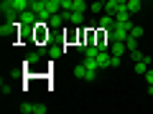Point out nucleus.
<instances>
[{
	"instance_id": "f257e3e1",
	"label": "nucleus",
	"mask_w": 153,
	"mask_h": 114,
	"mask_svg": "<svg viewBox=\"0 0 153 114\" xmlns=\"http://www.w3.org/2000/svg\"><path fill=\"white\" fill-rule=\"evenodd\" d=\"M74 76H76V79H82V81H92L94 76H97V61L87 58L82 66H76V69H74Z\"/></svg>"
},
{
	"instance_id": "f03ea898",
	"label": "nucleus",
	"mask_w": 153,
	"mask_h": 114,
	"mask_svg": "<svg viewBox=\"0 0 153 114\" xmlns=\"http://www.w3.org/2000/svg\"><path fill=\"white\" fill-rule=\"evenodd\" d=\"M28 3L31 0H3L0 10L3 13H23V10H28Z\"/></svg>"
},
{
	"instance_id": "7ed1b4c3",
	"label": "nucleus",
	"mask_w": 153,
	"mask_h": 114,
	"mask_svg": "<svg viewBox=\"0 0 153 114\" xmlns=\"http://www.w3.org/2000/svg\"><path fill=\"white\" fill-rule=\"evenodd\" d=\"M94 61H97V69H107V66H112V56H107V51H100V53L94 56Z\"/></svg>"
},
{
	"instance_id": "20e7f679",
	"label": "nucleus",
	"mask_w": 153,
	"mask_h": 114,
	"mask_svg": "<svg viewBox=\"0 0 153 114\" xmlns=\"http://www.w3.org/2000/svg\"><path fill=\"white\" fill-rule=\"evenodd\" d=\"M66 20H69L71 26H82V23H84V13L82 10H69V13H66Z\"/></svg>"
},
{
	"instance_id": "39448f33",
	"label": "nucleus",
	"mask_w": 153,
	"mask_h": 114,
	"mask_svg": "<svg viewBox=\"0 0 153 114\" xmlns=\"http://www.w3.org/2000/svg\"><path fill=\"white\" fill-rule=\"evenodd\" d=\"M110 48H112L115 56H123V53L128 51V46H125V41H112V43H110Z\"/></svg>"
},
{
	"instance_id": "423d86ee",
	"label": "nucleus",
	"mask_w": 153,
	"mask_h": 114,
	"mask_svg": "<svg viewBox=\"0 0 153 114\" xmlns=\"http://www.w3.org/2000/svg\"><path fill=\"white\" fill-rule=\"evenodd\" d=\"M105 10V0H92L89 3V13H102Z\"/></svg>"
},
{
	"instance_id": "0eeeda50",
	"label": "nucleus",
	"mask_w": 153,
	"mask_h": 114,
	"mask_svg": "<svg viewBox=\"0 0 153 114\" xmlns=\"http://www.w3.org/2000/svg\"><path fill=\"white\" fill-rule=\"evenodd\" d=\"M71 10H82V13H87V3H84V0H71Z\"/></svg>"
},
{
	"instance_id": "6e6552de",
	"label": "nucleus",
	"mask_w": 153,
	"mask_h": 114,
	"mask_svg": "<svg viewBox=\"0 0 153 114\" xmlns=\"http://www.w3.org/2000/svg\"><path fill=\"white\" fill-rule=\"evenodd\" d=\"M140 5H143V0H128V10H130V13H138Z\"/></svg>"
},
{
	"instance_id": "1a4fd4ad",
	"label": "nucleus",
	"mask_w": 153,
	"mask_h": 114,
	"mask_svg": "<svg viewBox=\"0 0 153 114\" xmlns=\"http://www.w3.org/2000/svg\"><path fill=\"white\" fill-rule=\"evenodd\" d=\"M125 46H128V51H135V48H138V38H133L130 33H128V38H125Z\"/></svg>"
},
{
	"instance_id": "9d476101",
	"label": "nucleus",
	"mask_w": 153,
	"mask_h": 114,
	"mask_svg": "<svg viewBox=\"0 0 153 114\" xmlns=\"http://www.w3.org/2000/svg\"><path fill=\"white\" fill-rule=\"evenodd\" d=\"M117 5H123L120 0H105V10H107V13H112Z\"/></svg>"
},
{
	"instance_id": "9b49d317",
	"label": "nucleus",
	"mask_w": 153,
	"mask_h": 114,
	"mask_svg": "<svg viewBox=\"0 0 153 114\" xmlns=\"http://www.w3.org/2000/svg\"><path fill=\"white\" fill-rule=\"evenodd\" d=\"M130 58H133V64H135V61H143V58H146V53H140V51H130Z\"/></svg>"
},
{
	"instance_id": "f8f14e48",
	"label": "nucleus",
	"mask_w": 153,
	"mask_h": 114,
	"mask_svg": "<svg viewBox=\"0 0 153 114\" xmlns=\"http://www.w3.org/2000/svg\"><path fill=\"white\" fill-rule=\"evenodd\" d=\"M130 36H133V38H140V36H143V28H140V26H130Z\"/></svg>"
},
{
	"instance_id": "ddd939ff",
	"label": "nucleus",
	"mask_w": 153,
	"mask_h": 114,
	"mask_svg": "<svg viewBox=\"0 0 153 114\" xmlns=\"http://www.w3.org/2000/svg\"><path fill=\"white\" fill-rule=\"evenodd\" d=\"M33 107H36V104H23L21 112H23V114H33Z\"/></svg>"
},
{
	"instance_id": "4468645a",
	"label": "nucleus",
	"mask_w": 153,
	"mask_h": 114,
	"mask_svg": "<svg viewBox=\"0 0 153 114\" xmlns=\"http://www.w3.org/2000/svg\"><path fill=\"white\" fill-rule=\"evenodd\" d=\"M143 76H146V84H153V69H148Z\"/></svg>"
},
{
	"instance_id": "2eb2a0df",
	"label": "nucleus",
	"mask_w": 153,
	"mask_h": 114,
	"mask_svg": "<svg viewBox=\"0 0 153 114\" xmlns=\"http://www.w3.org/2000/svg\"><path fill=\"white\" fill-rule=\"evenodd\" d=\"M33 114H46V107H38L36 104V107H33Z\"/></svg>"
},
{
	"instance_id": "dca6fc26",
	"label": "nucleus",
	"mask_w": 153,
	"mask_h": 114,
	"mask_svg": "<svg viewBox=\"0 0 153 114\" xmlns=\"http://www.w3.org/2000/svg\"><path fill=\"white\" fill-rule=\"evenodd\" d=\"M148 94H151V96H153V84H148Z\"/></svg>"
}]
</instances>
